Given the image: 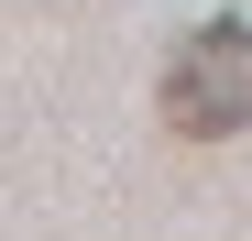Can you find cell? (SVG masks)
I'll return each mask as SVG.
<instances>
[{
  "instance_id": "obj_1",
  "label": "cell",
  "mask_w": 252,
  "mask_h": 241,
  "mask_svg": "<svg viewBox=\"0 0 252 241\" xmlns=\"http://www.w3.org/2000/svg\"><path fill=\"white\" fill-rule=\"evenodd\" d=\"M164 132H187V143H241L252 132V22L220 11V22H197L176 55H164Z\"/></svg>"
}]
</instances>
